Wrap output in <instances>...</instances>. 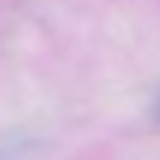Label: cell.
I'll return each instance as SVG.
<instances>
[{"label": "cell", "instance_id": "1", "mask_svg": "<svg viewBox=\"0 0 160 160\" xmlns=\"http://www.w3.org/2000/svg\"><path fill=\"white\" fill-rule=\"evenodd\" d=\"M154 113H157V119H160V101H157V110H154Z\"/></svg>", "mask_w": 160, "mask_h": 160}]
</instances>
